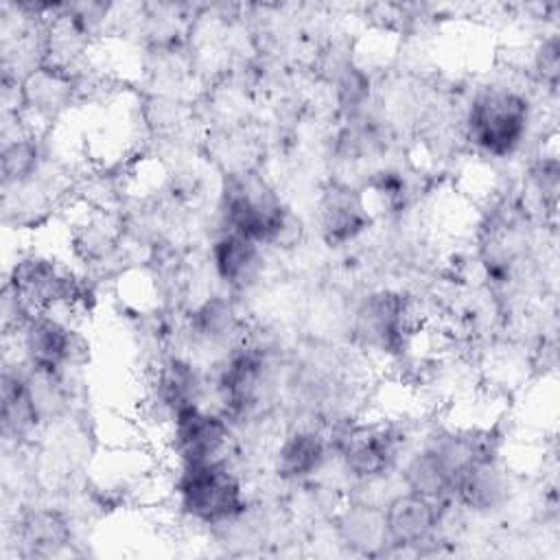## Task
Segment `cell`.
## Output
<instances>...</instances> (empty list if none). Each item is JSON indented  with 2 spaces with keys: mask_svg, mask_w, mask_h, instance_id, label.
Returning <instances> with one entry per match:
<instances>
[{
  "mask_svg": "<svg viewBox=\"0 0 560 560\" xmlns=\"http://www.w3.org/2000/svg\"><path fill=\"white\" fill-rule=\"evenodd\" d=\"M179 510L203 525H228L245 514V488L228 457L199 464H179L175 479Z\"/></svg>",
  "mask_w": 560,
  "mask_h": 560,
  "instance_id": "1",
  "label": "cell"
},
{
  "mask_svg": "<svg viewBox=\"0 0 560 560\" xmlns=\"http://www.w3.org/2000/svg\"><path fill=\"white\" fill-rule=\"evenodd\" d=\"M532 120L527 96L514 88H486L468 105L464 133L475 149L508 158L523 144Z\"/></svg>",
  "mask_w": 560,
  "mask_h": 560,
  "instance_id": "2",
  "label": "cell"
},
{
  "mask_svg": "<svg viewBox=\"0 0 560 560\" xmlns=\"http://www.w3.org/2000/svg\"><path fill=\"white\" fill-rule=\"evenodd\" d=\"M287 208L289 206L280 201L260 175L241 171L225 177L221 190V217L225 230L238 232L260 245H269Z\"/></svg>",
  "mask_w": 560,
  "mask_h": 560,
  "instance_id": "3",
  "label": "cell"
},
{
  "mask_svg": "<svg viewBox=\"0 0 560 560\" xmlns=\"http://www.w3.org/2000/svg\"><path fill=\"white\" fill-rule=\"evenodd\" d=\"M352 332L363 348L394 354L413 332V308L407 295L389 289L365 295L352 315Z\"/></svg>",
  "mask_w": 560,
  "mask_h": 560,
  "instance_id": "4",
  "label": "cell"
},
{
  "mask_svg": "<svg viewBox=\"0 0 560 560\" xmlns=\"http://www.w3.org/2000/svg\"><path fill=\"white\" fill-rule=\"evenodd\" d=\"M26 368L39 372H63L83 357V339L77 330L50 311L33 313L18 330Z\"/></svg>",
  "mask_w": 560,
  "mask_h": 560,
  "instance_id": "5",
  "label": "cell"
},
{
  "mask_svg": "<svg viewBox=\"0 0 560 560\" xmlns=\"http://www.w3.org/2000/svg\"><path fill=\"white\" fill-rule=\"evenodd\" d=\"M398 433L385 422L357 424L339 440L341 466L359 483L383 481L398 462Z\"/></svg>",
  "mask_w": 560,
  "mask_h": 560,
  "instance_id": "6",
  "label": "cell"
},
{
  "mask_svg": "<svg viewBox=\"0 0 560 560\" xmlns=\"http://www.w3.org/2000/svg\"><path fill=\"white\" fill-rule=\"evenodd\" d=\"M230 424L223 413L203 405H188L171 418V448L179 464H199L228 457Z\"/></svg>",
  "mask_w": 560,
  "mask_h": 560,
  "instance_id": "7",
  "label": "cell"
},
{
  "mask_svg": "<svg viewBox=\"0 0 560 560\" xmlns=\"http://www.w3.org/2000/svg\"><path fill=\"white\" fill-rule=\"evenodd\" d=\"M442 505L411 490L392 494L383 503V516L387 527L389 547L413 549L433 540L442 521Z\"/></svg>",
  "mask_w": 560,
  "mask_h": 560,
  "instance_id": "8",
  "label": "cell"
},
{
  "mask_svg": "<svg viewBox=\"0 0 560 560\" xmlns=\"http://www.w3.org/2000/svg\"><path fill=\"white\" fill-rule=\"evenodd\" d=\"M319 228L328 245H343L359 238L370 225V210L361 190L346 182H330L317 203Z\"/></svg>",
  "mask_w": 560,
  "mask_h": 560,
  "instance_id": "9",
  "label": "cell"
},
{
  "mask_svg": "<svg viewBox=\"0 0 560 560\" xmlns=\"http://www.w3.org/2000/svg\"><path fill=\"white\" fill-rule=\"evenodd\" d=\"M330 442L313 427H295L273 451V470L284 481H302L319 472L328 459Z\"/></svg>",
  "mask_w": 560,
  "mask_h": 560,
  "instance_id": "10",
  "label": "cell"
},
{
  "mask_svg": "<svg viewBox=\"0 0 560 560\" xmlns=\"http://www.w3.org/2000/svg\"><path fill=\"white\" fill-rule=\"evenodd\" d=\"M335 532L343 545L357 553L378 556L389 547L383 503L354 499L335 518Z\"/></svg>",
  "mask_w": 560,
  "mask_h": 560,
  "instance_id": "11",
  "label": "cell"
},
{
  "mask_svg": "<svg viewBox=\"0 0 560 560\" xmlns=\"http://www.w3.org/2000/svg\"><path fill=\"white\" fill-rule=\"evenodd\" d=\"M400 479L407 490L422 494L431 501L446 503L455 497L459 475L451 466V462L431 442H427L422 448L405 459Z\"/></svg>",
  "mask_w": 560,
  "mask_h": 560,
  "instance_id": "12",
  "label": "cell"
},
{
  "mask_svg": "<svg viewBox=\"0 0 560 560\" xmlns=\"http://www.w3.org/2000/svg\"><path fill=\"white\" fill-rule=\"evenodd\" d=\"M210 262L221 282L232 289H245L258 280L262 267L260 243L223 230L210 247Z\"/></svg>",
  "mask_w": 560,
  "mask_h": 560,
  "instance_id": "13",
  "label": "cell"
},
{
  "mask_svg": "<svg viewBox=\"0 0 560 560\" xmlns=\"http://www.w3.org/2000/svg\"><path fill=\"white\" fill-rule=\"evenodd\" d=\"M510 479L494 457L475 462L457 481L455 497L472 512H494L508 503Z\"/></svg>",
  "mask_w": 560,
  "mask_h": 560,
  "instance_id": "14",
  "label": "cell"
},
{
  "mask_svg": "<svg viewBox=\"0 0 560 560\" xmlns=\"http://www.w3.org/2000/svg\"><path fill=\"white\" fill-rule=\"evenodd\" d=\"M0 420H2V435L7 440H24L28 438L37 424L42 422L31 394H28V372L20 370L18 365H7L2 372L0 385Z\"/></svg>",
  "mask_w": 560,
  "mask_h": 560,
  "instance_id": "15",
  "label": "cell"
},
{
  "mask_svg": "<svg viewBox=\"0 0 560 560\" xmlns=\"http://www.w3.org/2000/svg\"><path fill=\"white\" fill-rule=\"evenodd\" d=\"M31 556H52L70 545V525L52 508H35L22 514L15 532Z\"/></svg>",
  "mask_w": 560,
  "mask_h": 560,
  "instance_id": "16",
  "label": "cell"
},
{
  "mask_svg": "<svg viewBox=\"0 0 560 560\" xmlns=\"http://www.w3.org/2000/svg\"><path fill=\"white\" fill-rule=\"evenodd\" d=\"M190 332L208 346H228L232 341L241 343V322L230 300L214 295L208 298L190 319Z\"/></svg>",
  "mask_w": 560,
  "mask_h": 560,
  "instance_id": "17",
  "label": "cell"
},
{
  "mask_svg": "<svg viewBox=\"0 0 560 560\" xmlns=\"http://www.w3.org/2000/svg\"><path fill=\"white\" fill-rule=\"evenodd\" d=\"M2 184L4 190L31 182L39 171V147L28 133L4 138L2 147Z\"/></svg>",
  "mask_w": 560,
  "mask_h": 560,
  "instance_id": "18",
  "label": "cell"
},
{
  "mask_svg": "<svg viewBox=\"0 0 560 560\" xmlns=\"http://www.w3.org/2000/svg\"><path fill=\"white\" fill-rule=\"evenodd\" d=\"M534 68H536L540 81L547 83L551 90L558 85V77H560V44H558V35L556 33L547 35L536 46Z\"/></svg>",
  "mask_w": 560,
  "mask_h": 560,
  "instance_id": "19",
  "label": "cell"
}]
</instances>
